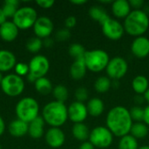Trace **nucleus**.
Instances as JSON below:
<instances>
[{"instance_id": "4be33fe9", "label": "nucleus", "mask_w": 149, "mask_h": 149, "mask_svg": "<svg viewBox=\"0 0 149 149\" xmlns=\"http://www.w3.org/2000/svg\"><path fill=\"white\" fill-rule=\"evenodd\" d=\"M86 108L88 114L93 117H98L103 113L105 110V105L102 100L99 98H92L88 100L86 104Z\"/></svg>"}, {"instance_id": "5701e85b", "label": "nucleus", "mask_w": 149, "mask_h": 149, "mask_svg": "<svg viewBox=\"0 0 149 149\" xmlns=\"http://www.w3.org/2000/svg\"><path fill=\"white\" fill-rule=\"evenodd\" d=\"M90 132L91 131H89L87 126L84 123H76L72 128V134L73 137L81 142L86 141L89 139Z\"/></svg>"}, {"instance_id": "7ed1b4c3", "label": "nucleus", "mask_w": 149, "mask_h": 149, "mask_svg": "<svg viewBox=\"0 0 149 149\" xmlns=\"http://www.w3.org/2000/svg\"><path fill=\"white\" fill-rule=\"evenodd\" d=\"M125 31L133 37L142 36L149 28L148 14L142 10H134L125 18Z\"/></svg>"}, {"instance_id": "c9c22d12", "label": "nucleus", "mask_w": 149, "mask_h": 149, "mask_svg": "<svg viewBox=\"0 0 149 149\" xmlns=\"http://www.w3.org/2000/svg\"><path fill=\"white\" fill-rule=\"evenodd\" d=\"M75 98L77 101L84 103L88 99V91L85 87H79L75 91Z\"/></svg>"}, {"instance_id": "58836bf2", "label": "nucleus", "mask_w": 149, "mask_h": 149, "mask_svg": "<svg viewBox=\"0 0 149 149\" xmlns=\"http://www.w3.org/2000/svg\"><path fill=\"white\" fill-rule=\"evenodd\" d=\"M76 24H77V19H76V17H73V16H70V17H66L65 20V28L68 29V30L73 28V27L76 25Z\"/></svg>"}, {"instance_id": "4468645a", "label": "nucleus", "mask_w": 149, "mask_h": 149, "mask_svg": "<svg viewBox=\"0 0 149 149\" xmlns=\"http://www.w3.org/2000/svg\"><path fill=\"white\" fill-rule=\"evenodd\" d=\"M45 141L52 148H59L65 141V135L60 127H51L45 133Z\"/></svg>"}, {"instance_id": "4c0bfd02", "label": "nucleus", "mask_w": 149, "mask_h": 149, "mask_svg": "<svg viewBox=\"0 0 149 149\" xmlns=\"http://www.w3.org/2000/svg\"><path fill=\"white\" fill-rule=\"evenodd\" d=\"M37 4L43 8V9H50L53 6V4L55 3V1L53 0H38Z\"/></svg>"}, {"instance_id": "a18cd8bd", "label": "nucleus", "mask_w": 149, "mask_h": 149, "mask_svg": "<svg viewBox=\"0 0 149 149\" xmlns=\"http://www.w3.org/2000/svg\"><path fill=\"white\" fill-rule=\"evenodd\" d=\"M5 131V123L3 120V118L0 116V136L3 135V134Z\"/></svg>"}, {"instance_id": "ddd939ff", "label": "nucleus", "mask_w": 149, "mask_h": 149, "mask_svg": "<svg viewBox=\"0 0 149 149\" xmlns=\"http://www.w3.org/2000/svg\"><path fill=\"white\" fill-rule=\"evenodd\" d=\"M54 29V24L51 18L47 17H38L37 21L33 25V31L36 37L45 39L49 38L52 33Z\"/></svg>"}, {"instance_id": "603ef678", "label": "nucleus", "mask_w": 149, "mask_h": 149, "mask_svg": "<svg viewBox=\"0 0 149 149\" xmlns=\"http://www.w3.org/2000/svg\"><path fill=\"white\" fill-rule=\"evenodd\" d=\"M1 148H1V145H0V149H1Z\"/></svg>"}, {"instance_id": "c756f323", "label": "nucleus", "mask_w": 149, "mask_h": 149, "mask_svg": "<svg viewBox=\"0 0 149 149\" xmlns=\"http://www.w3.org/2000/svg\"><path fill=\"white\" fill-rule=\"evenodd\" d=\"M19 2L17 0H5L3 2L2 10L5 15V17H14V15L16 14L17 10V7H18Z\"/></svg>"}, {"instance_id": "6e6552de", "label": "nucleus", "mask_w": 149, "mask_h": 149, "mask_svg": "<svg viewBox=\"0 0 149 149\" xmlns=\"http://www.w3.org/2000/svg\"><path fill=\"white\" fill-rule=\"evenodd\" d=\"M0 86L4 94L10 97H16L23 93L24 82L22 77L16 73H10L3 78Z\"/></svg>"}, {"instance_id": "de8ad7c7", "label": "nucleus", "mask_w": 149, "mask_h": 149, "mask_svg": "<svg viewBox=\"0 0 149 149\" xmlns=\"http://www.w3.org/2000/svg\"><path fill=\"white\" fill-rule=\"evenodd\" d=\"M71 3L75 5H83L86 3V0H72Z\"/></svg>"}, {"instance_id": "412c9836", "label": "nucleus", "mask_w": 149, "mask_h": 149, "mask_svg": "<svg viewBox=\"0 0 149 149\" xmlns=\"http://www.w3.org/2000/svg\"><path fill=\"white\" fill-rule=\"evenodd\" d=\"M86 66L84 62V58L74 60L70 67V75L75 80L82 79L86 74Z\"/></svg>"}, {"instance_id": "20e7f679", "label": "nucleus", "mask_w": 149, "mask_h": 149, "mask_svg": "<svg viewBox=\"0 0 149 149\" xmlns=\"http://www.w3.org/2000/svg\"><path fill=\"white\" fill-rule=\"evenodd\" d=\"M83 58L87 70L93 72H100L106 70L110 61L108 53L101 49L86 51Z\"/></svg>"}, {"instance_id": "bb28decb", "label": "nucleus", "mask_w": 149, "mask_h": 149, "mask_svg": "<svg viewBox=\"0 0 149 149\" xmlns=\"http://www.w3.org/2000/svg\"><path fill=\"white\" fill-rule=\"evenodd\" d=\"M130 134L135 139H143L148 134V127L144 122H135L131 127Z\"/></svg>"}, {"instance_id": "79ce46f5", "label": "nucleus", "mask_w": 149, "mask_h": 149, "mask_svg": "<svg viewBox=\"0 0 149 149\" xmlns=\"http://www.w3.org/2000/svg\"><path fill=\"white\" fill-rule=\"evenodd\" d=\"M53 39L51 38L50 37L49 38H46L45 39H43V46L46 47V48H50L53 45Z\"/></svg>"}, {"instance_id": "f704fd0d", "label": "nucleus", "mask_w": 149, "mask_h": 149, "mask_svg": "<svg viewBox=\"0 0 149 149\" xmlns=\"http://www.w3.org/2000/svg\"><path fill=\"white\" fill-rule=\"evenodd\" d=\"M15 72L17 75L22 77V76H25L28 75L29 73V65L25 63H17L15 67H14Z\"/></svg>"}, {"instance_id": "8fccbe9b", "label": "nucleus", "mask_w": 149, "mask_h": 149, "mask_svg": "<svg viewBox=\"0 0 149 149\" xmlns=\"http://www.w3.org/2000/svg\"><path fill=\"white\" fill-rule=\"evenodd\" d=\"M139 149H149V146H148V145H145V146H142V147L139 148Z\"/></svg>"}, {"instance_id": "f8f14e48", "label": "nucleus", "mask_w": 149, "mask_h": 149, "mask_svg": "<svg viewBox=\"0 0 149 149\" xmlns=\"http://www.w3.org/2000/svg\"><path fill=\"white\" fill-rule=\"evenodd\" d=\"M67 110H68V119L71 121H72L74 124L83 123L88 116L86 105L77 100L72 102L69 106V107H67Z\"/></svg>"}, {"instance_id": "473e14b6", "label": "nucleus", "mask_w": 149, "mask_h": 149, "mask_svg": "<svg viewBox=\"0 0 149 149\" xmlns=\"http://www.w3.org/2000/svg\"><path fill=\"white\" fill-rule=\"evenodd\" d=\"M86 52V50L85 49V47L82 45L77 44V43L71 45L70 47H69V50H68V52H69L70 56L72 58H73L74 60L83 58L84 56H85Z\"/></svg>"}, {"instance_id": "393cba45", "label": "nucleus", "mask_w": 149, "mask_h": 149, "mask_svg": "<svg viewBox=\"0 0 149 149\" xmlns=\"http://www.w3.org/2000/svg\"><path fill=\"white\" fill-rule=\"evenodd\" d=\"M89 16L92 19L97 21L100 25H102L110 17L106 12V10L100 5L92 6L89 9Z\"/></svg>"}, {"instance_id": "39448f33", "label": "nucleus", "mask_w": 149, "mask_h": 149, "mask_svg": "<svg viewBox=\"0 0 149 149\" xmlns=\"http://www.w3.org/2000/svg\"><path fill=\"white\" fill-rule=\"evenodd\" d=\"M38 113V103L31 97H24L21 99L16 105V114L17 119L28 124L39 116Z\"/></svg>"}, {"instance_id": "1a4fd4ad", "label": "nucleus", "mask_w": 149, "mask_h": 149, "mask_svg": "<svg viewBox=\"0 0 149 149\" xmlns=\"http://www.w3.org/2000/svg\"><path fill=\"white\" fill-rule=\"evenodd\" d=\"M113 140V135L107 127L99 126L94 127L90 132L89 141L98 148H109Z\"/></svg>"}, {"instance_id": "37998d69", "label": "nucleus", "mask_w": 149, "mask_h": 149, "mask_svg": "<svg viewBox=\"0 0 149 149\" xmlns=\"http://www.w3.org/2000/svg\"><path fill=\"white\" fill-rule=\"evenodd\" d=\"M144 123L148 127L149 126V105L144 108V119H143Z\"/></svg>"}, {"instance_id": "9b49d317", "label": "nucleus", "mask_w": 149, "mask_h": 149, "mask_svg": "<svg viewBox=\"0 0 149 149\" xmlns=\"http://www.w3.org/2000/svg\"><path fill=\"white\" fill-rule=\"evenodd\" d=\"M102 32L107 38L111 40H119L120 39L125 32L123 24L118 20L109 17L102 25Z\"/></svg>"}, {"instance_id": "b1692460", "label": "nucleus", "mask_w": 149, "mask_h": 149, "mask_svg": "<svg viewBox=\"0 0 149 149\" xmlns=\"http://www.w3.org/2000/svg\"><path fill=\"white\" fill-rule=\"evenodd\" d=\"M133 90L138 95H144V93L149 88V81L147 77L144 75L136 76L132 81Z\"/></svg>"}, {"instance_id": "423d86ee", "label": "nucleus", "mask_w": 149, "mask_h": 149, "mask_svg": "<svg viewBox=\"0 0 149 149\" xmlns=\"http://www.w3.org/2000/svg\"><path fill=\"white\" fill-rule=\"evenodd\" d=\"M29 73L27 79L30 82H35L38 79L45 77L50 69L49 59L44 55L34 56L28 64Z\"/></svg>"}, {"instance_id": "cd10ccee", "label": "nucleus", "mask_w": 149, "mask_h": 149, "mask_svg": "<svg viewBox=\"0 0 149 149\" xmlns=\"http://www.w3.org/2000/svg\"><path fill=\"white\" fill-rule=\"evenodd\" d=\"M112 86V81L108 77H99L94 82V89L99 93H107Z\"/></svg>"}, {"instance_id": "f03ea898", "label": "nucleus", "mask_w": 149, "mask_h": 149, "mask_svg": "<svg viewBox=\"0 0 149 149\" xmlns=\"http://www.w3.org/2000/svg\"><path fill=\"white\" fill-rule=\"evenodd\" d=\"M42 118L51 127H60L68 120V110L65 103L51 101L42 110Z\"/></svg>"}, {"instance_id": "aec40b11", "label": "nucleus", "mask_w": 149, "mask_h": 149, "mask_svg": "<svg viewBox=\"0 0 149 149\" xmlns=\"http://www.w3.org/2000/svg\"><path fill=\"white\" fill-rule=\"evenodd\" d=\"M8 129L10 135L17 138L22 137L28 133V123L17 119L10 123Z\"/></svg>"}, {"instance_id": "0eeeda50", "label": "nucleus", "mask_w": 149, "mask_h": 149, "mask_svg": "<svg viewBox=\"0 0 149 149\" xmlns=\"http://www.w3.org/2000/svg\"><path fill=\"white\" fill-rule=\"evenodd\" d=\"M38 19V14L34 8L24 6L18 8L13 17V23L19 30H27L33 27Z\"/></svg>"}, {"instance_id": "49530a36", "label": "nucleus", "mask_w": 149, "mask_h": 149, "mask_svg": "<svg viewBox=\"0 0 149 149\" xmlns=\"http://www.w3.org/2000/svg\"><path fill=\"white\" fill-rule=\"evenodd\" d=\"M6 19H7V17H5V15H4V13H3L2 8H0V25H2L3 23L6 22V21H7Z\"/></svg>"}, {"instance_id": "e433bc0d", "label": "nucleus", "mask_w": 149, "mask_h": 149, "mask_svg": "<svg viewBox=\"0 0 149 149\" xmlns=\"http://www.w3.org/2000/svg\"><path fill=\"white\" fill-rule=\"evenodd\" d=\"M70 38H71V31H70V30H68L66 28L60 29L56 32V39L58 41H60V42L66 41Z\"/></svg>"}, {"instance_id": "dca6fc26", "label": "nucleus", "mask_w": 149, "mask_h": 149, "mask_svg": "<svg viewBox=\"0 0 149 149\" xmlns=\"http://www.w3.org/2000/svg\"><path fill=\"white\" fill-rule=\"evenodd\" d=\"M19 29L12 21H6L0 25V38L5 42L14 41L18 35Z\"/></svg>"}, {"instance_id": "09e8293b", "label": "nucleus", "mask_w": 149, "mask_h": 149, "mask_svg": "<svg viewBox=\"0 0 149 149\" xmlns=\"http://www.w3.org/2000/svg\"><path fill=\"white\" fill-rule=\"evenodd\" d=\"M143 96H144V98H145V100L149 104V88L148 89V91L144 93Z\"/></svg>"}, {"instance_id": "2f4dec72", "label": "nucleus", "mask_w": 149, "mask_h": 149, "mask_svg": "<svg viewBox=\"0 0 149 149\" xmlns=\"http://www.w3.org/2000/svg\"><path fill=\"white\" fill-rule=\"evenodd\" d=\"M25 47L30 52L37 53L43 47V40L38 37H32L26 41Z\"/></svg>"}, {"instance_id": "6ab92c4d", "label": "nucleus", "mask_w": 149, "mask_h": 149, "mask_svg": "<svg viewBox=\"0 0 149 149\" xmlns=\"http://www.w3.org/2000/svg\"><path fill=\"white\" fill-rule=\"evenodd\" d=\"M45 120L42 116H38L28 124V134L33 139H39L45 133Z\"/></svg>"}, {"instance_id": "f257e3e1", "label": "nucleus", "mask_w": 149, "mask_h": 149, "mask_svg": "<svg viewBox=\"0 0 149 149\" xmlns=\"http://www.w3.org/2000/svg\"><path fill=\"white\" fill-rule=\"evenodd\" d=\"M106 123L113 135L120 138L129 134L134 124L129 110L121 106L114 107L109 110Z\"/></svg>"}, {"instance_id": "3c124183", "label": "nucleus", "mask_w": 149, "mask_h": 149, "mask_svg": "<svg viewBox=\"0 0 149 149\" xmlns=\"http://www.w3.org/2000/svg\"><path fill=\"white\" fill-rule=\"evenodd\" d=\"M3 75H2V72H0V85H1V82H2V80H3Z\"/></svg>"}, {"instance_id": "ea45409f", "label": "nucleus", "mask_w": 149, "mask_h": 149, "mask_svg": "<svg viewBox=\"0 0 149 149\" xmlns=\"http://www.w3.org/2000/svg\"><path fill=\"white\" fill-rule=\"evenodd\" d=\"M129 3L131 7L134 8L135 10H141V8L144 5L143 0H130Z\"/></svg>"}, {"instance_id": "72a5a7b5", "label": "nucleus", "mask_w": 149, "mask_h": 149, "mask_svg": "<svg viewBox=\"0 0 149 149\" xmlns=\"http://www.w3.org/2000/svg\"><path fill=\"white\" fill-rule=\"evenodd\" d=\"M130 115L133 120L135 122H142L144 119V108L141 107L140 106H135L132 107L130 110Z\"/></svg>"}, {"instance_id": "c03bdc74", "label": "nucleus", "mask_w": 149, "mask_h": 149, "mask_svg": "<svg viewBox=\"0 0 149 149\" xmlns=\"http://www.w3.org/2000/svg\"><path fill=\"white\" fill-rule=\"evenodd\" d=\"M144 101H146V100H145V98H144L143 95H138V94H137V96L134 97V102H135L137 105H141V104H142Z\"/></svg>"}, {"instance_id": "a878e982", "label": "nucleus", "mask_w": 149, "mask_h": 149, "mask_svg": "<svg viewBox=\"0 0 149 149\" xmlns=\"http://www.w3.org/2000/svg\"><path fill=\"white\" fill-rule=\"evenodd\" d=\"M34 86H35V89L37 90V92L43 95H47V94L52 93V90H53L52 84L51 80L45 77L38 79L34 82Z\"/></svg>"}, {"instance_id": "f3484780", "label": "nucleus", "mask_w": 149, "mask_h": 149, "mask_svg": "<svg viewBox=\"0 0 149 149\" xmlns=\"http://www.w3.org/2000/svg\"><path fill=\"white\" fill-rule=\"evenodd\" d=\"M17 59L13 52L8 50H0V72H9L15 67Z\"/></svg>"}, {"instance_id": "9d476101", "label": "nucleus", "mask_w": 149, "mask_h": 149, "mask_svg": "<svg viewBox=\"0 0 149 149\" xmlns=\"http://www.w3.org/2000/svg\"><path fill=\"white\" fill-rule=\"evenodd\" d=\"M106 71L110 79L119 80L127 74L128 71V64L123 58L116 57L110 59Z\"/></svg>"}, {"instance_id": "c85d7f7f", "label": "nucleus", "mask_w": 149, "mask_h": 149, "mask_svg": "<svg viewBox=\"0 0 149 149\" xmlns=\"http://www.w3.org/2000/svg\"><path fill=\"white\" fill-rule=\"evenodd\" d=\"M118 148L119 149H139L138 141L130 134H127L120 138Z\"/></svg>"}, {"instance_id": "a19ab883", "label": "nucleus", "mask_w": 149, "mask_h": 149, "mask_svg": "<svg viewBox=\"0 0 149 149\" xmlns=\"http://www.w3.org/2000/svg\"><path fill=\"white\" fill-rule=\"evenodd\" d=\"M94 146L89 141H84L81 143V145L79 146V149H94Z\"/></svg>"}, {"instance_id": "7c9ffc66", "label": "nucleus", "mask_w": 149, "mask_h": 149, "mask_svg": "<svg viewBox=\"0 0 149 149\" xmlns=\"http://www.w3.org/2000/svg\"><path fill=\"white\" fill-rule=\"evenodd\" d=\"M52 94H53V97L55 98L56 101L65 103V101H66L68 99L69 93H68V89L65 86L58 85L53 88Z\"/></svg>"}, {"instance_id": "a211bd4d", "label": "nucleus", "mask_w": 149, "mask_h": 149, "mask_svg": "<svg viewBox=\"0 0 149 149\" xmlns=\"http://www.w3.org/2000/svg\"><path fill=\"white\" fill-rule=\"evenodd\" d=\"M131 8L129 1L127 0H116L112 3V12L118 18H126L132 11Z\"/></svg>"}, {"instance_id": "2eb2a0df", "label": "nucleus", "mask_w": 149, "mask_h": 149, "mask_svg": "<svg viewBox=\"0 0 149 149\" xmlns=\"http://www.w3.org/2000/svg\"><path fill=\"white\" fill-rule=\"evenodd\" d=\"M131 51L138 58H147L149 55V39L144 36L135 38L131 45Z\"/></svg>"}]
</instances>
